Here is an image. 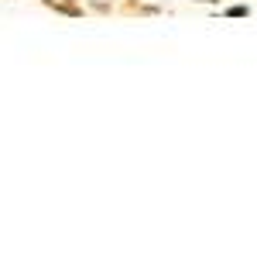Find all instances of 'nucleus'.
Wrapping results in <instances>:
<instances>
[{
    "label": "nucleus",
    "mask_w": 257,
    "mask_h": 257,
    "mask_svg": "<svg viewBox=\"0 0 257 257\" xmlns=\"http://www.w3.org/2000/svg\"><path fill=\"white\" fill-rule=\"evenodd\" d=\"M243 14H247V7H243V4H237V7H230V18H243Z\"/></svg>",
    "instance_id": "obj_1"
}]
</instances>
